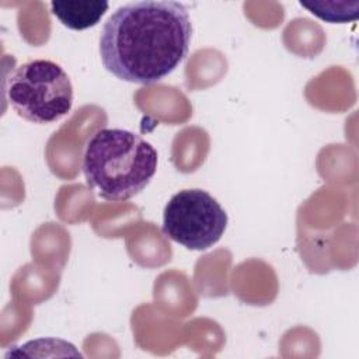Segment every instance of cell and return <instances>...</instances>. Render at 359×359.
<instances>
[{
	"instance_id": "6da1fadb",
	"label": "cell",
	"mask_w": 359,
	"mask_h": 359,
	"mask_svg": "<svg viewBox=\"0 0 359 359\" xmlns=\"http://www.w3.org/2000/svg\"><path fill=\"white\" fill-rule=\"evenodd\" d=\"M191 36V17L182 3L130 1L118 7L102 25L101 62L119 80L153 84L187 57Z\"/></svg>"
},
{
	"instance_id": "7a4b0ae2",
	"label": "cell",
	"mask_w": 359,
	"mask_h": 359,
	"mask_svg": "<svg viewBox=\"0 0 359 359\" xmlns=\"http://www.w3.org/2000/svg\"><path fill=\"white\" fill-rule=\"evenodd\" d=\"M157 150L140 135L105 128L86 144L83 172L87 185L109 202H123L142 192L156 174Z\"/></svg>"
},
{
	"instance_id": "3957f363",
	"label": "cell",
	"mask_w": 359,
	"mask_h": 359,
	"mask_svg": "<svg viewBox=\"0 0 359 359\" xmlns=\"http://www.w3.org/2000/svg\"><path fill=\"white\" fill-rule=\"evenodd\" d=\"M7 101L25 121L52 123L67 115L73 105V86L60 65L34 59L15 67L6 79Z\"/></svg>"
},
{
	"instance_id": "277c9868",
	"label": "cell",
	"mask_w": 359,
	"mask_h": 359,
	"mask_svg": "<svg viewBox=\"0 0 359 359\" xmlns=\"http://www.w3.org/2000/svg\"><path fill=\"white\" fill-rule=\"evenodd\" d=\"M227 213L206 191L182 189L171 196L163 212V233L188 250L213 247L227 227Z\"/></svg>"
},
{
	"instance_id": "5b68a950",
	"label": "cell",
	"mask_w": 359,
	"mask_h": 359,
	"mask_svg": "<svg viewBox=\"0 0 359 359\" xmlns=\"http://www.w3.org/2000/svg\"><path fill=\"white\" fill-rule=\"evenodd\" d=\"M108 1H50L52 14L67 28L81 31L91 28L100 22L107 13Z\"/></svg>"
},
{
	"instance_id": "8992f818",
	"label": "cell",
	"mask_w": 359,
	"mask_h": 359,
	"mask_svg": "<svg viewBox=\"0 0 359 359\" xmlns=\"http://www.w3.org/2000/svg\"><path fill=\"white\" fill-rule=\"evenodd\" d=\"M300 6L307 8L316 17L328 22H349L359 17V1L332 0V1H304L300 0Z\"/></svg>"
}]
</instances>
